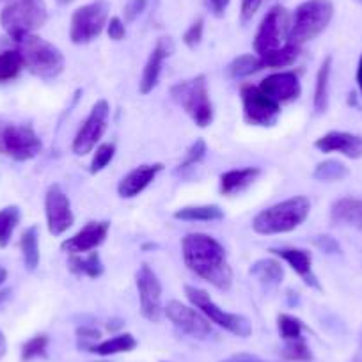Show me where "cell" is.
Instances as JSON below:
<instances>
[{
	"instance_id": "31",
	"label": "cell",
	"mask_w": 362,
	"mask_h": 362,
	"mask_svg": "<svg viewBox=\"0 0 362 362\" xmlns=\"http://www.w3.org/2000/svg\"><path fill=\"white\" fill-rule=\"evenodd\" d=\"M300 55V47L297 45L286 43L283 48L276 52H270L267 55H259L261 57V64H263V69L267 68H286V66H291Z\"/></svg>"
},
{
	"instance_id": "21",
	"label": "cell",
	"mask_w": 362,
	"mask_h": 362,
	"mask_svg": "<svg viewBox=\"0 0 362 362\" xmlns=\"http://www.w3.org/2000/svg\"><path fill=\"white\" fill-rule=\"evenodd\" d=\"M315 148L322 153H341L346 158H362V135L350 132H329L315 141Z\"/></svg>"
},
{
	"instance_id": "6",
	"label": "cell",
	"mask_w": 362,
	"mask_h": 362,
	"mask_svg": "<svg viewBox=\"0 0 362 362\" xmlns=\"http://www.w3.org/2000/svg\"><path fill=\"white\" fill-rule=\"evenodd\" d=\"M332 0H305L295 9L293 16H291V29L288 41L291 45H297V47L309 43L329 27V23L332 22Z\"/></svg>"
},
{
	"instance_id": "23",
	"label": "cell",
	"mask_w": 362,
	"mask_h": 362,
	"mask_svg": "<svg viewBox=\"0 0 362 362\" xmlns=\"http://www.w3.org/2000/svg\"><path fill=\"white\" fill-rule=\"evenodd\" d=\"M249 274L259 281L261 286L267 291L276 290L284 279V267L281 261L274 259V257H263L252 263Z\"/></svg>"
},
{
	"instance_id": "48",
	"label": "cell",
	"mask_w": 362,
	"mask_h": 362,
	"mask_svg": "<svg viewBox=\"0 0 362 362\" xmlns=\"http://www.w3.org/2000/svg\"><path fill=\"white\" fill-rule=\"evenodd\" d=\"M6 351H8V339H6L4 332H2V330H0V361H2V358H4Z\"/></svg>"
},
{
	"instance_id": "30",
	"label": "cell",
	"mask_w": 362,
	"mask_h": 362,
	"mask_svg": "<svg viewBox=\"0 0 362 362\" xmlns=\"http://www.w3.org/2000/svg\"><path fill=\"white\" fill-rule=\"evenodd\" d=\"M20 221H22V210L16 204L0 210V249H6L11 243V238L15 235V229L18 228Z\"/></svg>"
},
{
	"instance_id": "47",
	"label": "cell",
	"mask_w": 362,
	"mask_h": 362,
	"mask_svg": "<svg viewBox=\"0 0 362 362\" xmlns=\"http://www.w3.org/2000/svg\"><path fill=\"white\" fill-rule=\"evenodd\" d=\"M222 362H267V361H261L259 357L250 354H236V355H231V357L224 358Z\"/></svg>"
},
{
	"instance_id": "54",
	"label": "cell",
	"mask_w": 362,
	"mask_h": 362,
	"mask_svg": "<svg viewBox=\"0 0 362 362\" xmlns=\"http://www.w3.org/2000/svg\"><path fill=\"white\" fill-rule=\"evenodd\" d=\"M55 2H57V6H68L71 2H75V0H55Z\"/></svg>"
},
{
	"instance_id": "19",
	"label": "cell",
	"mask_w": 362,
	"mask_h": 362,
	"mask_svg": "<svg viewBox=\"0 0 362 362\" xmlns=\"http://www.w3.org/2000/svg\"><path fill=\"white\" fill-rule=\"evenodd\" d=\"M174 54V41L169 36H162L156 40L155 48L149 54L148 61H146L144 69H142L141 82H139V90L141 95H149L156 87L160 80V73H162V66L165 59H169Z\"/></svg>"
},
{
	"instance_id": "45",
	"label": "cell",
	"mask_w": 362,
	"mask_h": 362,
	"mask_svg": "<svg viewBox=\"0 0 362 362\" xmlns=\"http://www.w3.org/2000/svg\"><path fill=\"white\" fill-rule=\"evenodd\" d=\"M261 4H263V0H242V9H240L242 22L247 23L249 20H252V16L256 15Z\"/></svg>"
},
{
	"instance_id": "43",
	"label": "cell",
	"mask_w": 362,
	"mask_h": 362,
	"mask_svg": "<svg viewBox=\"0 0 362 362\" xmlns=\"http://www.w3.org/2000/svg\"><path fill=\"white\" fill-rule=\"evenodd\" d=\"M146 6H148V0H128L124 6V22H135L142 15Z\"/></svg>"
},
{
	"instance_id": "46",
	"label": "cell",
	"mask_w": 362,
	"mask_h": 362,
	"mask_svg": "<svg viewBox=\"0 0 362 362\" xmlns=\"http://www.w3.org/2000/svg\"><path fill=\"white\" fill-rule=\"evenodd\" d=\"M229 2L231 0H208V4H210V9L214 11L215 16H222L226 13V9H228Z\"/></svg>"
},
{
	"instance_id": "50",
	"label": "cell",
	"mask_w": 362,
	"mask_h": 362,
	"mask_svg": "<svg viewBox=\"0 0 362 362\" xmlns=\"http://www.w3.org/2000/svg\"><path fill=\"white\" fill-rule=\"evenodd\" d=\"M123 320H119V318H114V320H110L109 322V325H107V329L109 330H117V329H121V327H123Z\"/></svg>"
},
{
	"instance_id": "39",
	"label": "cell",
	"mask_w": 362,
	"mask_h": 362,
	"mask_svg": "<svg viewBox=\"0 0 362 362\" xmlns=\"http://www.w3.org/2000/svg\"><path fill=\"white\" fill-rule=\"evenodd\" d=\"M206 151H208L206 142H204L203 139H197V141L194 142V144L190 146L189 149H187L185 158H183V162H181L180 165H177L176 173H185V170H189V169H192V167H196L197 163H199L201 160H203L204 156H206Z\"/></svg>"
},
{
	"instance_id": "42",
	"label": "cell",
	"mask_w": 362,
	"mask_h": 362,
	"mask_svg": "<svg viewBox=\"0 0 362 362\" xmlns=\"http://www.w3.org/2000/svg\"><path fill=\"white\" fill-rule=\"evenodd\" d=\"M313 243L325 254H341V245L330 235H318L313 238Z\"/></svg>"
},
{
	"instance_id": "1",
	"label": "cell",
	"mask_w": 362,
	"mask_h": 362,
	"mask_svg": "<svg viewBox=\"0 0 362 362\" xmlns=\"http://www.w3.org/2000/svg\"><path fill=\"white\" fill-rule=\"evenodd\" d=\"M183 261L197 277L221 291L231 290L233 268L228 261L224 245L204 233H189L181 238Z\"/></svg>"
},
{
	"instance_id": "32",
	"label": "cell",
	"mask_w": 362,
	"mask_h": 362,
	"mask_svg": "<svg viewBox=\"0 0 362 362\" xmlns=\"http://www.w3.org/2000/svg\"><path fill=\"white\" fill-rule=\"evenodd\" d=\"M23 68L25 66H23V59L18 48L16 50L0 52V83L15 80L22 73Z\"/></svg>"
},
{
	"instance_id": "12",
	"label": "cell",
	"mask_w": 362,
	"mask_h": 362,
	"mask_svg": "<svg viewBox=\"0 0 362 362\" xmlns=\"http://www.w3.org/2000/svg\"><path fill=\"white\" fill-rule=\"evenodd\" d=\"M109 116H110L109 102H107V100H98V102L93 105L90 114L86 117L82 127L78 128L75 139H73L71 149L75 155L83 156L96 148V144L102 141L107 128H109Z\"/></svg>"
},
{
	"instance_id": "8",
	"label": "cell",
	"mask_w": 362,
	"mask_h": 362,
	"mask_svg": "<svg viewBox=\"0 0 362 362\" xmlns=\"http://www.w3.org/2000/svg\"><path fill=\"white\" fill-rule=\"evenodd\" d=\"M185 295L194 308L199 309L211 323L218 325L221 329L228 330V332L235 334L238 337H249L252 334V325H250L249 318L242 315H235V313H228L222 308H218L208 291L187 284Z\"/></svg>"
},
{
	"instance_id": "55",
	"label": "cell",
	"mask_w": 362,
	"mask_h": 362,
	"mask_svg": "<svg viewBox=\"0 0 362 362\" xmlns=\"http://www.w3.org/2000/svg\"><path fill=\"white\" fill-rule=\"evenodd\" d=\"M144 249H156V245H155V243H146Z\"/></svg>"
},
{
	"instance_id": "15",
	"label": "cell",
	"mask_w": 362,
	"mask_h": 362,
	"mask_svg": "<svg viewBox=\"0 0 362 362\" xmlns=\"http://www.w3.org/2000/svg\"><path fill=\"white\" fill-rule=\"evenodd\" d=\"M45 215H47L48 233L52 236H61L75 224V215L71 210V201L61 185H50L45 194Z\"/></svg>"
},
{
	"instance_id": "26",
	"label": "cell",
	"mask_w": 362,
	"mask_h": 362,
	"mask_svg": "<svg viewBox=\"0 0 362 362\" xmlns=\"http://www.w3.org/2000/svg\"><path fill=\"white\" fill-rule=\"evenodd\" d=\"M330 71H332V55H327L320 64L318 73H316V86H315V98H313V107L318 116L327 112L329 109V82Z\"/></svg>"
},
{
	"instance_id": "35",
	"label": "cell",
	"mask_w": 362,
	"mask_h": 362,
	"mask_svg": "<svg viewBox=\"0 0 362 362\" xmlns=\"http://www.w3.org/2000/svg\"><path fill=\"white\" fill-rule=\"evenodd\" d=\"M348 176V167L339 160H325L320 162L313 170V177L318 181H341Z\"/></svg>"
},
{
	"instance_id": "44",
	"label": "cell",
	"mask_w": 362,
	"mask_h": 362,
	"mask_svg": "<svg viewBox=\"0 0 362 362\" xmlns=\"http://www.w3.org/2000/svg\"><path fill=\"white\" fill-rule=\"evenodd\" d=\"M107 34H109V37L112 41L124 40V36H127V27H124L123 20L117 18V16H112L109 20V23H107Z\"/></svg>"
},
{
	"instance_id": "7",
	"label": "cell",
	"mask_w": 362,
	"mask_h": 362,
	"mask_svg": "<svg viewBox=\"0 0 362 362\" xmlns=\"http://www.w3.org/2000/svg\"><path fill=\"white\" fill-rule=\"evenodd\" d=\"M43 151V142L30 124L2 123L0 121V155L16 162L36 158Z\"/></svg>"
},
{
	"instance_id": "29",
	"label": "cell",
	"mask_w": 362,
	"mask_h": 362,
	"mask_svg": "<svg viewBox=\"0 0 362 362\" xmlns=\"http://www.w3.org/2000/svg\"><path fill=\"white\" fill-rule=\"evenodd\" d=\"M137 348V339H135L132 334H117V336L110 337V339L100 341L98 344L93 346L90 354H96L100 357H110V355L117 354H128V351L135 350Z\"/></svg>"
},
{
	"instance_id": "53",
	"label": "cell",
	"mask_w": 362,
	"mask_h": 362,
	"mask_svg": "<svg viewBox=\"0 0 362 362\" xmlns=\"http://www.w3.org/2000/svg\"><path fill=\"white\" fill-rule=\"evenodd\" d=\"M6 281H8V270H6V268L0 264V286H2Z\"/></svg>"
},
{
	"instance_id": "40",
	"label": "cell",
	"mask_w": 362,
	"mask_h": 362,
	"mask_svg": "<svg viewBox=\"0 0 362 362\" xmlns=\"http://www.w3.org/2000/svg\"><path fill=\"white\" fill-rule=\"evenodd\" d=\"M100 339H102V332H100L98 329H95V327L83 325V327H78V329H76V341H78V350L90 351L95 344L100 343Z\"/></svg>"
},
{
	"instance_id": "51",
	"label": "cell",
	"mask_w": 362,
	"mask_h": 362,
	"mask_svg": "<svg viewBox=\"0 0 362 362\" xmlns=\"http://www.w3.org/2000/svg\"><path fill=\"white\" fill-rule=\"evenodd\" d=\"M351 362H362V334H361V339H358V346H357V351H355L354 355V361Z\"/></svg>"
},
{
	"instance_id": "27",
	"label": "cell",
	"mask_w": 362,
	"mask_h": 362,
	"mask_svg": "<svg viewBox=\"0 0 362 362\" xmlns=\"http://www.w3.org/2000/svg\"><path fill=\"white\" fill-rule=\"evenodd\" d=\"M173 217L183 222H217L224 218V210L218 204L185 206L174 211Z\"/></svg>"
},
{
	"instance_id": "3",
	"label": "cell",
	"mask_w": 362,
	"mask_h": 362,
	"mask_svg": "<svg viewBox=\"0 0 362 362\" xmlns=\"http://www.w3.org/2000/svg\"><path fill=\"white\" fill-rule=\"evenodd\" d=\"M47 20L45 0H4V8L0 11V25L16 43L40 30Z\"/></svg>"
},
{
	"instance_id": "49",
	"label": "cell",
	"mask_w": 362,
	"mask_h": 362,
	"mask_svg": "<svg viewBox=\"0 0 362 362\" xmlns=\"http://www.w3.org/2000/svg\"><path fill=\"white\" fill-rule=\"evenodd\" d=\"M355 78H357V86H358V90H361V95H362V55H361V59H358V66H357V75H355Z\"/></svg>"
},
{
	"instance_id": "37",
	"label": "cell",
	"mask_w": 362,
	"mask_h": 362,
	"mask_svg": "<svg viewBox=\"0 0 362 362\" xmlns=\"http://www.w3.org/2000/svg\"><path fill=\"white\" fill-rule=\"evenodd\" d=\"M48 343H50V339L45 334H37V336L25 341L22 346V362H30L34 358L47 357Z\"/></svg>"
},
{
	"instance_id": "5",
	"label": "cell",
	"mask_w": 362,
	"mask_h": 362,
	"mask_svg": "<svg viewBox=\"0 0 362 362\" xmlns=\"http://www.w3.org/2000/svg\"><path fill=\"white\" fill-rule=\"evenodd\" d=\"M18 50L22 54L23 66L34 76L41 80H54L64 71V55L50 41L30 34L18 43Z\"/></svg>"
},
{
	"instance_id": "13",
	"label": "cell",
	"mask_w": 362,
	"mask_h": 362,
	"mask_svg": "<svg viewBox=\"0 0 362 362\" xmlns=\"http://www.w3.org/2000/svg\"><path fill=\"white\" fill-rule=\"evenodd\" d=\"M135 284H137L139 302H141V315L148 322L158 323L163 316L162 283L148 264H142L135 274Z\"/></svg>"
},
{
	"instance_id": "11",
	"label": "cell",
	"mask_w": 362,
	"mask_h": 362,
	"mask_svg": "<svg viewBox=\"0 0 362 362\" xmlns=\"http://www.w3.org/2000/svg\"><path fill=\"white\" fill-rule=\"evenodd\" d=\"M240 98L243 107V121L250 127L270 128L277 123L281 116V105L272 102L263 90L252 83H242Z\"/></svg>"
},
{
	"instance_id": "20",
	"label": "cell",
	"mask_w": 362,
	"mask_h": 362,
	"mask_svg": "<svg viewBox=\"0 0 362 362\" xmlns=\"http://www.w3.org/2000/svg\"><path fill=\"white\" fill-rule=\"evenodd\" d=\"M162 170L163 163H144V165L135 167L119 181L117 194L123 199H134V197L141 196Z\"/></svg>"
},
{
	"instance_id": "9",
	"label": "cell",
	"mask_w": 362,
	"mask_h": 362,
	"mask_svg": "<svg viewBox=\"0 0 362 362\" xmlns=\"http://www.w3.org/2000/svg\"><path fill=\"white\" fill-rule=\"evenodd\" d=\"M110 6L107 0H96L82 6L71 15L69 40L75 45L93 43L109 23Z\"/></svg>"
},
{
	"instance_id": "18",
	"label": "cell",
	"mask_w": 362,
	"mask_h": 362,
	"mask_svg": "<svg viewBox=\"0 0 362 362\" xmlns=\"http://www.w3.org/2000/svg\"><path fill=\"white\" fill-rule=\"evenodd\" d=\"M268 252L288 263V267H291V270L304 281V284H308L313 290L322 291L318 276L313 270V254L309 250L298 249V247H272Z\"/></svg>"
},
{
	"instance_id": "24",
	"label": "cell",
	"mask_w": 362,
	"mask_h": 362,
	"mask_svg": "<svg viewBox=\"0 0 362 362\" xmlns=\"http://www.w3.org/2000/svg\"><path fill=\"white\" fill-rule=\"evenodd\" d=\"M68 268L73 276L89 277V279H98L105 272L102 257H100L96 250L87 252V256H83V254H71L68 259Z\"/></svg>"
},
{
	"instance_id": "22",
	"label": "cell",
	"mask_w": 362,
	"mask_h": 362,
	"mask_svg": "<svg viewBox=\"0 0 362 362\" xmlns=\"http://www.w3.org/2000/svg\"><path fill=\"white\" fill-rule=\"evenodd\" d=\"M259 176V167H243V169L226 170V173L221 174V180H218V190H221L222 196H236V194H242L243 190L249 189Z\"/></svg>"
},
{
	"instance_id": "34",
	"label": "cell",
	"mask_w": 362,
	"mask_h": 362,
	"mask_svg": "<svg viewBox=\"0 0 362 362\" xmlns=\"http://www.w3.org/2000/svg\"><path fill=\"white\" fill-rule=\"evenodd\" d=\"M281 357L288 362H313V351L309 348L305 337L284 341V348L281 350Z\"/></svg>"
},
{
	"instance_id": "2",
	"label": "cell",
	"mask_w": 362,
	"mask_h": 362,
	"mask_svg": "<svg viewBox=\"0 0 362 362\" xmlns=\"http://www.w3.org/2000/svg\"><path fill=\"white\" fill-rule=\"evenodd\" d=\"M311 214V201L305 196H295L259 211L252 218V229L257 235H284L300 228Z\"/></svg>"
},
{
	"instance_id": "36",
	"label": "cell",
	"mask_w": 362,
	"mask_h": 362,
	"mask_svg": "<svg viewBox=\"0 0 362 362\" xmlns=\"http://www.w3.org/2000/svg\"><path fill=\"white\" fill-rule=\"evenodd\" d=\"M277 330H279V336L284 341L298 339V337H302V332H304V323L297 316L281 313L277 316Z\"/></svg>"
},
{
	"instance_id": "25",
	"label": "cell",
	"mask_w": 362,
	"mask_h": 362,
	"mask_svg": "<svg viewBox=\"0 0 362 362\" xmlns=\"http://www.w3.org/2000/svg\"><path fill=\"white\" fill-rule=\"evenodd\" d=\"M330 221L332 224H362V201L354 199V197H341L334 201L330 206Z\"/></svg>"
},
{
	"instance_id": "28",
	"label": "cell",
	"mask_w": 362,
	"mask_h": 362,
	"mask_svg": "<svg viewBox=\"0 0 362 362\" xmlns=\"http://www.w3.org/2000/svg\"><path fill=\"white\" fill-rule=\"evenodd\" d=\"M20 249H22L23 263L29 272L40 267V228L36 224L29 226L20 236Z\"/></svg>"
},
{
	"instance_id": "52",
	"label": "cell",
	"mask_w": 362,
	"mask_h": 362,
	"mask_svg": "<svg viewBox=\"0 0 362 362\" xmlns=\"http://www.w3.org/2000/svg\"><path fill=\"white\" fill-rule=\"evenodd\" d=\"M13 291L9 290V288H6V290H0V305L4 304L6 300H9V297H11Z\"/></svg>"
},
{
	"instance_id": "33",
	"label": "cell",
	"mask_w": 362,
	"mask_h": 362,
	"mask_svg": "<svg viewBox=\"0 0 362 362\" xmlns=\"http://www.w3.org/2000/svg\"><path fill=\"white\" fill-rule=\"evenodd\" d=\"M261 69H263V64H261L259 55L243 54L238 55V57L229 64V75L236 80L247 78V76L254 75V73L261 71Z\"/></svg>"
},
{
	"instance_id": "16",
	"label": "cell",
	"mask_w": 362,
	"mask_h": 362,
	"mask_svg": "<svg viewBox=\"0 0 362 362\" xmlns=\"http://www.w3.org/2000/svg\"><path fill=\"white\" fill-rule=\"evenodd\" d=\"M110 231L109 221H90L80 229L78 233L71 236V238L64 240L61 243V249L66 254H87L90 250H96L103 242L107 240Z\"/></svg>"
},
{
	"instance_id": "17",
	"label": "cell",
	"mask_w": 362,
	"mask_h": 362,
	"mask_svg": "<svg viewBox=\"0 0 362 362\" xmlns=\"http://www.w3.org/2000/svg\"><path fill=\"white\" fill-rule=\"evenodd\" d=\"M257 87L263 90L272 102L279 103V105L293 102V100H297L302 95L300 78H298L295 71L272 73V75L264 76Z\"/></svg>"
},
{
	"instance_id": "14",
	"label": "cell",
	"mask_w": 362,
	"mask_h": 362,
	"mask_svg": "<svg viewBox=\"0 0 362 362\" xmlns=\"http://www.w3.org/2000/svg\"><path fill=\"white\" fill-rule=\"evenodd\" d=\"M163 315L176 329L194 339H206L211 334V322L199 311L190 305L181 304L180 300H170L163 308Z\"/></svg>"
},
{
	"instance_id": "4",
	"label": "cell",
	"mask_w": 362,
	"mask_h": 362,
	"mask_svg": "<svg viewBox=\"0 0 362 362\" xmlns=\"http://www.w3.org/2000/svg\"><path fill=\"white\" fill-rule=\"evenodd\" d=\"M170 98L185 110L187 116L199 128H208L214 123L215 110L206 75H196L189 80L174 83L170 87Z\"/></svg>"
},
{
	"instance_id": "41",
	"label": "cell",
	"mask_w": 362,
	"mask_h": 362,
	"mask_svg": "<svg viewBox=\"0 0 362 362\" xmlns=\"http://www.w3.org/2000/svg\"><path fill=\"white\" fill-rule=\"evenodd\" d=\"M203 33H204V20L197 18L196 22L187 29V33L183 34V43L194 50L196 47H199L201 40H203Z\"/></svg>"
},
{
	"instance_id": "38",
	"label": "cell",
	"mask_w": 362,
	"mask_h": 362,
	"mask_svg": "<svg viewBox=\"0 0 362 362\" xmlns=\"http://www.w3.org/2000/svg\"><path fill=\"white\" fill-rule=\"evenodd\" d=\"M116 156V144L114 142H105V144H100L96 148L95 155H93V160H90L89 165V173L90 174H98L109 165L110 162Z\"/></svg>"
},
{
	"instance_id": "56",
	"label": "cell",
	"mask_w": 362,
	"mask_h": 362,
	"mask_svg": "<svg viewBox=\"0 0 362 362\" xmlns=\"http://www.w3.org/2000/svg\"><path fill=\"white\" fill-rule=\"evenodd\" d=\"M96 362H109V361H96Z\"/></svg>"
},
{
	"instance_id": "10",
	"label": "cell",
	"mask_w": 362,
	"mask_h": 362,
	"mask_svg": "<svg viewBox=\"0 0 362 362\" xmlns=\"http://www.w3.org/2000/svg\"><path fill=\"white\" fill-rule=\"evenodd\" d=\"M291 29V16L286 8L283 6H274L270 11L264 15L257 27L256 37H254V52L256 55H267L270 52H276L283 48L284 45L290 43Z\"/></svg>"
}]
</instances>
